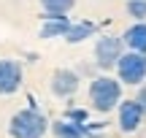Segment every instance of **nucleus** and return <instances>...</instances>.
Returning a JSON list of instances; mask_svg holds the SVG:
<instances>
[{"label":"nucleus","instance_id":"f257e3e1","mask_svg":"<svg viewBox=\"0 0 146 138\" xmlns=\"http://www.w3.org/2000/svg\"><path fill=\"white\" fill-rule=\"evenodd\" d=\"M122 81L111 73H95L89 79V87H87V95H89V103L98 114H111L119 108V103L125 100L122 98Z\"/></svg>","mask_w":146,"mask_h":138},{"label":"nucleus","instance_id":"f03ea898","mask_svg":"<svg viewBox=\"0 0 146 138\" xmlns=\"http://www.w3.org/2000/svg\"><path fill=\"white\" fill-rule=\"evenodd\" d=\"M52 133V122L38 108H19L8 119V135L11 138H43Z\"/></svg>","mask_w":146,"mask_h":138},{"label":"nucleus","instance_id":"7ed1b4c3","mask_svg":"<svg viewBox=\"0 0 146 138\" xmlns=\"http://www.w3.org/2000/svg\"><path fill=\"white\" fill-rule=\"evenodd\" d=\"M125 52H127V46H125V38H122V35H114V33H103V35H98V41H95V46H92L95 68H98L100 73H111V70H116V62L122 60Z\"/></svg>","mask_w":146,"mask_h":138},{"label":"nucleus","instance_id":"20e7f679","mask_svg":"<svg viewBox=\"0 0 146 138\" xmlns=\"http://www.w3.org/2000/svg\"><path fill=\"white\" fill-rule=\"evenodd\" d=\"M114 73L125 87H141L146 81V54L127 49V52L122 54V60L116 62Z\"/></svg>","mask_w":146,"mask_h":138},{"label":"nucleus","instance_id":"39448f33","mask_svg":"<svg viewBox=\"0 0 146 138\" xmlns=\"http://www.w3.org/2000/svg\"><path fill=\"white\" fill-rule=\"evenodd\" d=\"M78 87H81V73H78L76 68H54L52 70L49 90H52L54 98H60V100H70V98L78 92Z\"/></svg>","mask_w":146,"mask_h":138},{"label":"nucleus","instance_id":"423d86ee","mask_svg":"<svg viewBox=\"0 0 146 138\" xmlns=\"http://www.w3.org/2000/svg\"><path fill=\"white\" fill-rule=\"evenodd\" d=\"M143 119H146V114H143L141 103H138L135 98H133V100H122V103H119V108H116V125H119V130H122L125 135L138 133L141 125H143Z\"/></svg>","mask_w":146,"mask_h":138},{"label":"nucleus","instance_id":"0eeeda50","mask_svg":"<svg viewBox=\"0 0 146 138\" xmlns=\"http://www.w3.org/2000/svg\"><path fill=\"white\" fill-rule=\"evenodd\" d=\"M25 68L19 60H0V95H14L22 90Z\"/></svg>","mask_w":146,"mask_h":138},{"label":"nucleus","instance_id":"6e6552de","mask_svg":"<svg viewBox=\"0 0 146 138\" xmlns=\"http://www.w3.org/2000/svg\"><path fill=\"white\" fill-rule=\"evenodd\" d=\"M73 22L68 19V14H43L41 27H38V38L41 41H54V38H65Z\"/></svg>","mask_w":146,"mask_h":138},{"label":"nucleus","instance_id":"1a4fd4ad","mask_svg":"<svg viewBox=\"0 0 146 138\" xmlns=\"http://www.w3.org/2000/svg\"><path fill=\"white\" fill-rule=\"evenodd\" d=\"M52 135L54 138H92L89 130H87V125L70 122V119H62V117H60L57 122H52Z\"/></svg>","mask_w":146,"mask_h":138},{"label":"nucleus","instance_id":"9d476101","mask_svg":"<svg viewBox=\"0 0 146 138\" xmlns=\"http://www.w3.org/2000/svg\"><path fill=\"white\" fill-rule=\"evenodd\" d=\"M122 38H125V46L127 49L146 54V22H133L130 27H125Z\"/></svg>","mask_w":146,"mask_h":138},{"label":"nucleus","instance_id":"9b49d317","mask_svg":"<svg viewBox=\"0 0 146 138\" xmlns=\"http://www.w3.org/2000/svg\"><path fill=\"white\" fill-rule=\"evenodd\" d=\"M95 35H98V25L89 22V19H81V22H73L70 25L68 35H65V43L76 46V43H84V41H89V38H95Z\"/></svg>","mask_w":146,"mask_h":138},{"label":"nucleus","instance_id":"f8f14e48","mask_svg":"<svg viewBox=\"0 0 146 138\" xmlns=\"http://www.w3.org/2000/svg\"><path fill=\"white\" fill-rule=\"evenodd\" d=\"M43 14H70L76 0H38Z\"/></svg>","mask_w":146,"mask_h":138},{"label":"nucleus","instance_id":"ddd939ff","mask_svg":"<svg viewBox=\"0 0 146 138\" xmlns=\"http://www.w3.org/2000/svg\"><path fill=\"white\" fill-rule=\"evenodd\" d=\"M125 14L133 22H146V0H125Z\"/></svg>","mask_w":146,"mask_h":138},{"label":"nucleus","instance_id":"4468645a","mask_svg":"<svg viewBox=\"0 0 146 138\" xmlns=\"http://www.w3.org/2000/svg\"><path fill=\"white\" fill-rule=\"evenodd\" d=\"M62 119H70V122H78V125H87L89 122V108H81V106H68L62 114Z\"/></svg>","mask_w":146,"mask_h":138},{"label":"nucleus","instance_id":"2eb2a0df","mask_svg":"<svg viewBox=\"0 0 146 138\" xmlns=\"http://www.w3.org/2000/svg\"><path fill=\"white\" fill-rule=\"evenodd\" d=\"M135 100L141 103V108H143V114H146V81L141 87H138V92H135Z\"/></svg>","mask_w":146,"mask_h":138},{"label":"nucleus","instance_id":"dca6fc26","mask_svg":"<svg viewBox=\"0 0 146 138\" xmlns=\"http://www.w3.org/2000/svg\"><path fill=\"white\" fill-rule=\"evenodd\" d=\"M87 130H89V135H98L106 130V122H87Z\"/></svg>","mask_w":146,"mask_h":138},{"label":"nucleus","instance_id":"f3484780","mask_svg":"<svg viewBox=\"0 0 146 138\" xmlns=\"http://www.w3.org/2000/svg\"><path fill=\"white\" fill-rule=\"evenodd\" d=\"M27 100H30V108H38V111H41V106H38V100H35V98H33V95L27 98Z\"/></svg>","mask_w":146,"mask_h":138}]
</instances>
